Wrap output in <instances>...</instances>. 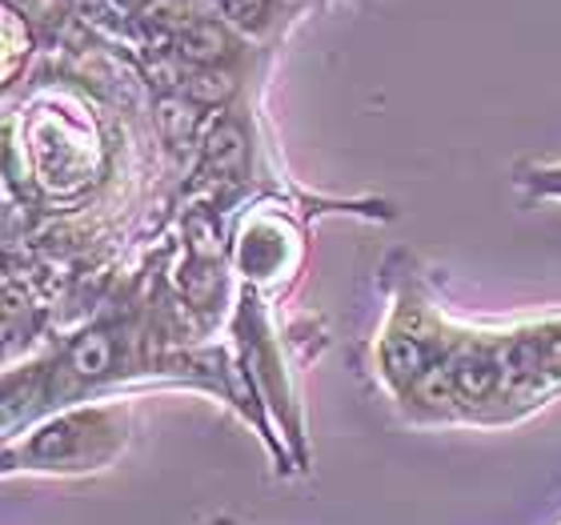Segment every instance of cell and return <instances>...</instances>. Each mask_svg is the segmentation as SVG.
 <instances>
[{"instance_id": "cell-2", "label": "cell", "mask_w": 561, "mask_h": 525, "mask_svg": "<svg viewBox=\"0 0 561 525\" xmlns=\"http://www.w3.org/2000/svg\"><path fill=\"white\" fill-rule=\"evenodd\" d=\"M113 357H117L113 338L101 333V329L77 338V345L69 350V365H72V374L77 377H105L108 369H113Z\"/></svg>"}, {"instance_id": "cell-6", "label": "cell", "mask_w": 561, "mask_h": 525, "mask_svg": "<svg viewBox=\"0 0 561 525\" xmlns=\"http://www.w3.org/2000/svg\"><path fill=\"white\" fill-rule=\"evenodd\" d=\"M229 93H233V81H229V72L197 69L185 81V96L193 101V105H217V101H229Z\"/></svg>"}, {"instance_id": "cell-5", "label": "cell", "mask_w": 561, "mask_h": 525, "mask_svg": "<svg viewBox=\"0 0 561 525\" xmlns=\"http://www.w3.org/2000/svg\"><path fill=\"white\" fill-rule=\"evenodd\" d=\"M81 430H84V418H65L57 425H48L33 445H28V454L41 457V461H65L72 454V445L81 442Z\"/></svg>"}, {"instance_id": "cell-4", "label": "cell", "mask_w": 561, "mask_h": 525, "mask_svg": "<svg viewBox=\"0 0 561 525\" xmlns=\"http://www.w3.org/2000/svg\"><path fill=\"white\" fill-rule=\"evenodd\" d=\"M205 161H209V169H217V173L241 169V161H245V137H241V129H237L233 121H221V125L209 133V140H205Z\"/></svg>"}, {"instance_id": "cell-1", "label": "cell", "mask_w": 561, "mask_h": 525, "mask_svg": "<svg viewBox=\"0 0 561 525\" xmlns=\"http://www.w3.org/2000/svg\"><path fill=\"white\" fill-rule=\"evenodd\" d=\"M173 48L176 57L197 65V69H217V65H225V60L233 57L237 45L217 21H188L173 33Z\"/></svg>"}, {"instance_id": "cell-7", "label": "cell", "mask_w": 561, "mask_h": 525, "mask_svg": "<svg viewBox=\"0 0 561 525\" xmlns=\"http://www.w3.org/2000/svg\"><path fill=\"white\" fill-rule=\"evenodd\" d=\"M217 4L237 28H249V33H261L273 21V0H217Z\"/></svg>"}, {"instance_id": "cell-8", "label": "cell", "mask_w": 561, "mask_h": 525, "mask_svg": "<svg viewBox=\"0 0 561 525\" xmlns=\"http://www.w3.org/2000/svg\"><path fill=\"white\" fill-rule=\"evenodd\" d=\"M161 129L173 145H185L193 137V129H197L193 105H185V101H161Z\"/></svg>"}, {"instance_id": "cell-3", "label": "cell", "mask_w": 561, "mask_h": 525, "mask_svg": "<svg viewBox=\"0 0 561 525\" xmlns=\"http://www.w3.org/2000/svg\"><path fill=\"white\" fill-rule=\"evenodd\" d=\"M381 362H386L389 377H398V381H417L421 369L430 365V353L421 345L417 338H389L386 350H381Z\"/></svg>"}]
</instances>
